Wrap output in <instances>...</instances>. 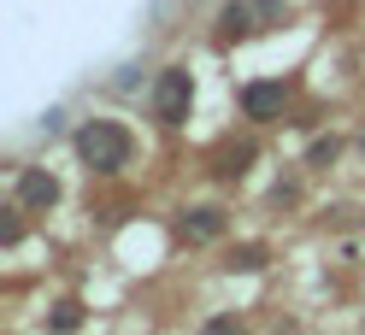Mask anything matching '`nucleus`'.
Listing matches in <instances>:
<instances>
[{
  "instance_id": "obj_4",
  "label": "nucleus",
  "mask_w": 365,
  "mask_h": 335,
  "mask_svg": "<svg viewBox=\"0 0 365 335\" xmlns=\"http://www.w3.org/2000/svg\"><path fill=\"white\" fill-rule=\"evenodd\" d=\"M242 112H247V118H259V124H271L283 112V83H247L242 88Z\"/></svg>"
},
{
  "instance_id": "obj_10",
  "label": "nucleus",
  "mask_w": 365,
  "mask_h": 335,
  "mask_svg": "<svg viewBox=\"0 0 365 335\" xmlns=\"http://www.w3.org/2000/svg\"><path fill=\"white\" fill-rule=\"evenodd\" d=\"M254 6H259V18H265V24H271V18H283V0H254Z\"/></svg>"
},
{
  "instance_id": "obj_6",
  "label": "nucleus",
  "mask_w": 365,
  "mask_h": 335,
  "mask_svg": "<svg viewBox=\"0 0 365 335\" xmlns=\"http://www.w3.org/2000/svg\"><path fill=\"white\" fill-rule=\"evenodd\" d=\"M182 230H189L195 241H218V235H224V212H218V206H195L189 218H182Z\"/></svg>"
},
{
  "instance_id": "obj_2",
  "label": "nucleus",
  "mask_w": 365,
  "mask_h": 335,
  "mask_svg": "<svg viewBox=\"0 0 365 335\" xmlns=\"http://www.w3.org/2000/svg\"><path fill=\"white\" fill-rule=\"evenodd\" d=\"M189 100H195V83H189L182 65L159 71V83H153V118L159 124H182V118H189Z\"/></svg>"
},
{
  "instance_id": "obj_9",
  "label": "nucleus",
  "mask_w": 365,
  "mask_h": 335,
  "mask_svg": "<svg viewBox=\"0 0 365 335\" xmlns=\"http://www.w3.org/2000/svg\"><path fill=\"white\" fill-rule=\"evenodd\" d=\"M259 259H265L259 248H242L236 259H224V265H230V271H259Z\"/></svg>"
},
{
  "instance_id": "obj_5",
  "label": "nucleus",
  "mask_w": 365,
  "mask_h": 335,
  "mask_svg": "<svg viewBox=\"0 0 365 335\" xmlns=\"http://www.w3.org/2000/svg\"><path fill=\"white\" fill-rule=\"evenodd\" d=\"M254 18H259V6H254V0H230V6L218 12V41H242V36L265 30V24H254Z\"/></svg>"
},
{
  "instance_id": "obj_7",
  "label": "nucleus",
  "mask_w": 365,
  "mask_h": 335,
  "mask_svg": "<svg viewBox=\"0 0 365 335\" xmlns=\"http://www.w3.org/2000/svg\"><path fill=\"white\" fill-rule=\"evenodd\" d=\"M247 159H254V147H224V153H218V176H242Z\"/></svg>"
},
{
  "instance_id": "obj_8",
  "label": "nucleus",
  "mask_w": 365,
  "mask_h": 335,
  "mask_svg": "<svg viewBox=\"0 0 365 335\" xmlns=\"http://www.w3.org/2000/svg\"><path fill=\"white\" fill-rule=\"evenodd\" d=\"M53 324H59V329H77V324H83V306H77V300H59Z\"/></svg>"
},
{
  "instance_id": "obj_3",
  "label": "nucleus",
  "mask_w": 365,
  "mask_h": 335,
  "mask_svg": "<svg viewBox=\"0 0 365 335\" xmlns=\"http://www.w3.org/2000/svg\"><path fill=\"white\" fill-rule=\"evenodd\" d=\"M59 200V183L48 171H18V206H30V212H48Z\"/></svg>"
},
{
  "instance_id": "obj_1",
  "label": "nucleus",
  "mask_w": 365,
  "mask_h": 335,
  "mask_svg": "<svg viewBox=\"0 0 365 335\" xmlns=\"http://www.w3.org/2000/svg\"><path fill=\"white\" fill-rule=\"evenodd\" d=\"M77 153H83L88 171H118V165H130V129L95 118V124L77 129Z\"/></svg>"
}]
</instances>
